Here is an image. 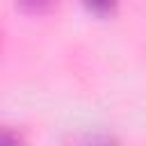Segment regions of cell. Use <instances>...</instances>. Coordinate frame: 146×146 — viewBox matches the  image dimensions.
Masks as SVG:
<instances>
[{"label":"cell","instance_id":"cell-1","mask_svg":"<svg viewBox=\"0 0 146 146\" xmlns=\"http://www.w3.org/2000/svg\"><path fill=\"white\" fill-rule=\"evenodd\" d=\"M84 5L96 14H110L116 5V0H84Z\"/></svg>","mask_w":146,"mask_h":146},{"label":"cell","instance_id":"cell-2","mask_svg":"<svg viewBox=\"0 0 146 146\" xmlns=\"http://www.w3.org/2000/svg\"><path fill=\"white\" fill-rule=\"evenodd\" d=\"M52 2H55V0H21V5H23L25 9H30V11H43V9H48Z\"/></svg>","mask_w":146,"mask_h":146},{"label":"cell","instance_id":"cell-3","mask_svg":"<svg viewBox=\"0 0 146 146\" xmlns=\"http://www.w3.org/2000/svg\"><path fill=\"white\" fill-rule=\"evenodd\" d=\"M18 137L11 135V132H0V144H16Z\"/></svg>","mask_w":146,"mask_h":146}]
</instances>
